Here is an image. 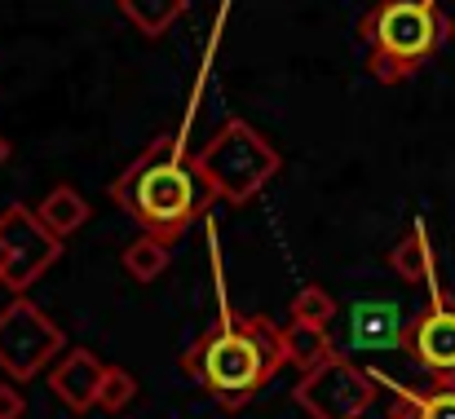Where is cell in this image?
Here are the masks:
<instances>
[{
  "mask_svg": "<svg viewBox=\"0 0 455 419\" xmlns=\"http://www.w3.org/2000/svg\"><path fill=\"white\" fill-rule=\"evenodd\" d=\"M279 367H288L283 327L266 313H226L181 353V371L221 411L248 407L279 376Z\"/></svg>",
  "mask_w": 455,
  "mask_h": 419,
  "instance_id": "1",
  "label": "cell"
},
{
  "mask_svg": "<svg viewBox=\"0 0 455 419\" xmlns=\"http://www.w3.org/2000/svg\"><path fill=\"white\" fill-rule=\"evenodd\" d=\"M111 199L147 230V234H181L195 217L208 212L217 199L208 181L195 168V154H186V129L155 138L116 181Z\"/></svg>",
  "mask_w": 455,
  "mask_h": 419,
  "instance_id": "2",
  "label": "cell"
},
{
  "mask_svg": "<svg viewBox=\"0 0 455 419\" xmlns=\"http://www.w3.org/2000/svg\"><path fill=\"white\" fill-rule=\"evenodd\" d=\"M358 36L367 44V71L380 84H403L451 40V18L438 0H376Z\"/></svg>",
  "mask_w": 455,
  "mask_h": 419,
  "instance_id": "3",
  "label": "cell"
},
{
  "mask_svg": "<svg viewBox=\"0 0 455 419\" xmlns=\"http://www.w3.org/2000/svg\"><path fill=\"white\" fill-rule=\"evenodd\" d=\"M195 168H199V177L208 181V190L217 199L248 203L283 168V154L261 138L248 120H226L212 138L204 141V150L195 154Z\"/></svg>",
  "mask_w": 455,
  "mask_h": 419,
  "instance_id": "4",
  "label": "cell"
},
{
  "mask_svg": "<svg viewBox=\"0 0 455 419\" xmlns=\"http://www.w3.org/2000/svg\"><path fill=\"white\" fill-rule=\"evenodd\" d=\"M62 349H67V331L27 296H13L0 309V371L13 384L40 376Z\"/></svg>",
  "mask_w": 455,
  "mask_h": 419,
  "instance_id": "5",
  "label": "cell"
},
{
  "mask_svg": "<svg viewBox=\"0 0 455 419\" xmlns=\"http://www.w3.org/2000/svg\"><path fill=\"white\" fill-rule=\"evenodd\" d=\"M62 257V239L40 221L36 208L9 203L0 212V287L22 296L53 261Z\"/></svg>",
  "mask_w": 455,
  "mask_h": 419,
  "instance_id": "6",
  "label": "cell"
},
{
  "mask_svg": "<svg viewBox=\"0 0 455 419\" xmlns=\"http://www.w3.org/2000/svg\"><path fill=\"white\" fill-rule=\"evenodd\" d=\"M376 371H363L358 362L336 353L331 362L305 371L292 398L309 419H363V411L376 402Z\"/></svg>",
  "mask_w": 455,
  "mask_h": 419,
  "instance_id": "7",
  "label": "cell"
},
{
  "mask_svg": "<svg viewBox=\"0 0 455 419\" xmlns=\"http://www.w3.org/2000/svg\"><path fill=\"white\" fill-rule=\"evenodd\" d=\"M403 353L434 380H455V296L443 282L429 287V304L407 322Z\"/></svg>",
  "mask_w": 455,
  "mask_h": 419,
  "instance_id": "8",
  "label": "cell"
},
{
  "mask_svg": "<svg viewBox=\"0 0 455 419\" xmlns=\"http://www.w3.org/2000/svg\"><path fill=\"white\" fill-rule=\"evenodd\" d=\"M102 376H107V362L93 353V349H71L58 358V367L49 371V389L58 393V402L76 415L93 411L98 407V393H102Z\"/></svg>",
  "mask_w": 455,
  "mask_h": 419,
  "instance_id": "9",
  "label": "cell"
},
{
  "mask_svg": "<svg viewBox=\"0 0 455 419\" xmlns=\"http://www.w3.org/2000/svg\"><path fill=\"white\" fill-rule=\"evenodd\" d=\"M407 322L389 300H354L349 309V344L354 349H403Z\"/></svg>",
  "mask_w": 455,
  "mask_h": 419,
  "instance_id": "10",
  "label": "cell"
},
{
  "mask_svg": "<svg viewBox=\"0 0 455 419\" xmlns=\"http://www.w3.org/2000/svg\"><path fill=\"white\" fill-rule=\"evenodd\" d=\"M376 380L389 389V419H455V380H438L434 389H407L380 371Z\"/></svg>",
  "mask_w": 455,
  "mask_h": 419,
  "instance_id": "11",
  "label": "cell"
},
{
  "mask_svg": "<svg viewBox=\"0 0 455 419\" xmlns=\"http://www.w3.org/2000/svg\"><path fill=\"white\" fill-rule=\"evenodd\" d=\"M389 270L411 287H438V257H434V243H429V230L425 221H411V230L389 248Z\"/></svg>",
  "mask_w": 455,
  "mask_h": 419,
  "instance_id": "12",
  "label": "cell"
},
{
  "mask_svg": "<svg viewBox=\"0 0 455 419\" xmlns=\"http://www.w3.org/2000/svg\"><path fill=\"white\" fill-rule=\"evenodd\" d=\"M40 221L58 234V239H67V234H76L84 221H89V203H84V194L80 190H71V186H53L44 199H40Z\"/></svg>",
  "mask_w": 455,
  "mask_h": 419,
  "instance_id": "13",
  "label": "cell"
},
{
  "mask_svg": "<svg viewBox=\"0 0 455 419\" xmlns=\"http://www.w3.org/2000/svg\"><path fill=\"white\" fill-rule=\"evenodd\" d=\"M172 261V239L168 234H142L124 248V274L133 282H155Z\"/></svg>",
  "mask_w": 455,
  "mask_h": 419,
  "instance_id": "14",
  "label": "cell"
},
{
  "mask_svg": "<svg viewBox=\"0 0 455 419\" xmlns=\"http://www.w3.org/2000/svg\"><path fill=\"white\" fill-rule=\"evenodd\" d=\"M283 349H288V362L301 367V371H314V367H323V362L336 358L331 336H327L323 327H305V322L283 327Z\"/></svg>",
  "mask_w": 455,
  "mask_h": 419,
  "instance_id": "15",
  "label": "cell"
},
{
  "mask_svg": "<svg viewBox=\"0 0 455 419\" xmlns=\"http://www.w3.org/2000/svg\"><path fill=\"white\" fill-rule=\"evenodd\" d=\"M120 13H124L142 36L159 40V36L186 13V0H120Z\"/></svg>",
  "mask_w": 455,
  "mask_h": 419,
  "instance_id": "16",
  "label": "cell"
},
{
  "mask_svg": "<svg viewBox=\"0 0 455 419\" xmlns=\"http://www.w3.org/2000/svg\"><path fill=\"white\" fill-rule=\"evenodd\" d=\"M331 318H336V300L323 291V287H301L297 296H292V322H305V327H331Z\"/></svg>",
  "mask_w": 455,
  "mask_h": 419,
  "instance_id": "17",
  "label": "cell"
},
{
  "mask_svg": "<svg viewBox=\"0 0 455 419\" xmlns=\"http://www.w3.org/2000/svg\"><path fill=\"white\" fill-rule=\"evenodd\" d=\"M133 398H138V380H133L124 367H107V376H102V393H98V407L116 415V411H124Z\"/></svg>",
  "mask_w": 455,
  "mask_h": 419,
  "instance_id": "18",
  "label": "cell"
},
{
  "mask_svg": "<svg viewBox=\"0 0 455 419\" xmlns=\"http://www.w3.org/2000/svg\"><path fill=\"white\" fill-rule=\"evenodd\" d=\"M22 411H27V398L13 384H0V419H22Z\"/></svg>",
  "mask_w": 455,
  "mask_h": 419,
  "instance_id": "19",
  "label": "cell"
},
{
  "mask_svg": "<svg viewBox=\"0 0 455 419\" xmlns=\"http://www.w3.org/2000/svg\"><path fill=\"white\" fill-rule=\"evenodd\" d=\"M9 154H13V141L0 133V168H4V159H9Z\"/></svg>",
  "mask_w": 455,
  "mask_h": 419,
  "instance_id": "20",
  "label": "cell"
}]
</instances>
